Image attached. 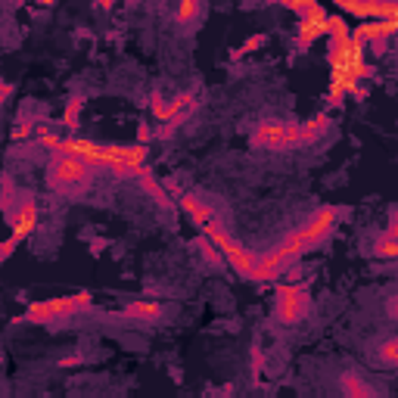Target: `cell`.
I'll use <instances>...</instances> for the list:
<instances>
[{"label":"cell","instance_id":"cell-8","mask_svg":"<svg viewBox=\"0 0 398 398\" xmlns=\"http://www.w3.org/2000/svg\"><path fill=\"white\" fill-rule=\"evenodd\" d=\"M398 31V19H377V22H358L352 28V38H358L364 47H374L377 53L386 50V41Z\"/></svg>","mask_w":398,"mask_h":398},{"label":"cell","instance_id":"cell-22","mask_svg":"<svg viewBox=\"0 0 398 398\" xmlns=\"http://www.w3.org/2000/svg\"><path fill=\"white\" fill-rule=\"evenodd\" d=\"M327 35H330V44H333V41H345V38H349L352 28H349V22H345L342 16L330 13L327 16Z\"/></svg>","mask_w":398,"mask_h":398},{"label":"cell","instance_id":"cell-30","mask_svg":"<svg viewBox=\"0 0 398 398\" xmlns=\"http://www.w3.org/2000/svg\"><path fill=\"white\" fill-rule=\"evenodd\" d=\"M31 134H35V125H31V122H22V125H16V128H13V140H16V143H19V140H28Z\"/></svg>","mask_w":398,"mask_h":398},{"label":"cell","instance_id":"cell-23","mask_svg":"<svg viewBox=\"0 0 398 398\" xmlns=\"http://www.w3.org/2000/svg\"><path fill=\"white\" fill-rule=\"evenodd\" d=\"M81 109H84V100H81V97H72L69 103H66V109H63V125H66V128H69V131H75V128H78Z\"/></svg>","mask_w":398,"mask_h":398},{"label":"cell","instance_id":"cell-25","mask_svg":"<svg viewBox=\"0 0 398 398\" xmlns=\"http://www.w3.org/2000/svg\"><path fill=\"white\" fill-rule=\"evenodd\" d=\"M35 131H38V143H41V147H44V150H53V152L59 150V143H63V137L50 131L47 125H35Z\"/></svg>","mask_w":398,"mask_h":398},{"label":"cell","instance_id":"cell-11","mask_svg":"<svg viewBox=\"0 0 398 398\" xmlns=\"http://www.w3.org/2000/svg\"><path fill=\"white\" fill-rule=\"evenodd\" d=\"M10 224H13V240H25V236H31L35 234V227H38V202L31 193H22V202H19V209L10 211Z\"/></svg>","mask_w":398,"mask_h":398},{"label":"cell","instance_id":"cell-32","mask_svg":"<svg viewBox=\"0 0 398 398\" xmlns=\"http://www.w3.org/2000/svg\"><path fill=\"white\" fill-rule=\"evenodd\" d=\"M16 246H19V240H13V236H10V240H4V243H0V261H6V258H10L13 252H16Z\"/></svg>","mask_w":398,"mask_h":398},{"label":"cell","instance_id":"cell-16","mask_svg":"<svg viewBox=\"0 0 398 398\" xmlns=\"http://www.w3.org/2000/svg\"><path fill=\"white\" fill-rule=\"evenodd\" d=\"M125 318H134V320H159V318H162V305H159L156 299L128 302V305H125Z\"/></svg>","mask_w":398,"mask_h":398},{"label":"cell","instance_id":"cell-6","mask_svg":"<svg viewBox=\"0 0 398 398\" xmlns=\"http://www.w3.org/2000/svg\"><path fill=\"white\" fill-rule=\"evenodd\" d=\"M305 311H308V293H305L302 286L281 283L274 290V318H277V324H283V327L299 324V320L305 318Z\"/></svg>","mask_w":398,"mask_h":398},{"label":"cell","instance_id":"cell-3","mask_svg":"<svg viewBox=\"0 0 398 398\" xmlns=\"http://www.w3.org/2000/svg\"><path fill=\"white\" fill-rule=\"evenodd\" d=\"M367 47L361 44L358 38H345V41H333L327 50V59H330V72H345L352 78H370V66H367Z\"/></svg>","mask_w":398,"mask_h":398},{"label":"cell","instance_id":"cell-24","mask_svg":"<svg viewBox=\"0 0 398 398\" xmlns=\"http://www.w3.org/2000/svg\"><path fill=\"white\" fill-rule=\"evenodd\" d=\"M377 358L383 361L386 367H395V364H398V340H386V342L377 349Z\"/></svg>","mask_w":398,"mask_h":398},{"label":"cell","instance_id":"cell-13","mask_svg":"<svg viewBox=\"0 0 398 398\" xmlns=\"http://www.w3.org/2000/svg\"><path fill=\"white\" fill-rule=\"evenodd\" d=\"M181 209L187 211V215L197 221V227L202 231L206 224H215L218 221V215H215V209L209 206L206 199H199L197 193H181Z\"/></svg>","mask_w":398,"mask_h":398},{"label":"cell","instance_id":"cell-31","mask_svg":"<svg viewBox=\"0 0 398 398\" xmlns=\"http://www.w3.org/2000/svg\"><path fill=\"white\" fill-rule=\"evenodd\" d=\"M152 137H156V128H150V125H137V143L140 147H147Z\"/></svg>","mask_w":398,"mask_h":398},{"label":"cell","instance_id":"cell-19","mask_svg":"<svg viewBox=\"0 0 398 398\" xmlns=\"http://www.w3.org/2000/svg\"><path fill=\"white\" fill-rule=\"evenodd\" d=\"M327 128H330V115H327V112L311 115L305 125H299V131H302V147H305V143H315Z\"/></svg>","mask_w":398,"mask_h":398},{"label":"cell","instance_id":"cell-33","mask_svg":"<svg viewBox=\"0 0 398 398\" xmlns=\"http://www.w3.org/2000/svg\"><path fill=\"white\" fill-rule=\"evenodd\" d=\"M75 364H81V355H66V358L59 361V367H75Z\"/></svg>","mask_w":398,"mask_h":398},{"label":"cell","instance_id":"cell-10","mask_svg":"<svg viewBox=\"0 0 398 398\" xmlns=\"http://www.w3.org/2000/svg\"><path fill=\"white\" fill-rule=\"evenodd\" d=\"M340 215H342L340 209L324 206V209H318L315 215H311L308 221H305V224L299 227V231H302L305 236H308V240H315V243H320V246H324V240L336 231V224H340Z\"/></svg>","mask_w":398,"mask_h":398},{"label":"cell","instance_id":"cell-15","mask_svg":"<svg viewBox=\"0 0 398 398\" xmlns=\"http://www.w3.org/2000/svg\"><path fill=\"white\" fill-rule=\"evenodd\" d=\"M277 249L283 252V258H295V256H305V252H311V249H320V243L308 240V236H305L299 227H295V231H290V234L283 236Z\"/></svg>","mask_w":398,"mask_h":398},{"label":"cell","instance_id":"cell-12","mask_svg":"<svg viewBox=\"0 0 398 398\" xmlns=\"http://www.w3.org/2000/svg\"><path fill=\"white\" fill-rule=\"evenodd\" d=\"M286 261H290V258H283V252L274 246L271 252H265V256H258V258H256V265H252V271H249V277H246V281H256V283L277 281Z\"/></svg>","mask_w":398,"mask_h":398},{"label":"cell","instance_id":"cell-2","mask_svg":"<svg viewBox=\"0 0 398 398\" xmlns=\"http://www.w3.org/2000/svg\"><path fill=\"white\" fill-rule=\"evenodd\" d=\"M94 181V172L81 162V159L72 156H53L47 165V187L56 193H66V197H78L90 187Z\"/></svg>","mask_w":398,"mask_h":398},{"label":"cell","instance_id":"cell-26","mask_svg":"<svg viewBox=\"0 0 398 398\" xmlns=\"http://www.w3.org/2000/svg\"><path fill=\"white\" fill-rule=\"evenodd\" d=\"M150 109H152V115H156L159 122H168V100L159 94V90H152L150 94Z\"/></svg>","mask_w":398,"mask_h":398},{"label":"cell","instance_id":"cell-9","mask_svg":"<svg viewBox=\"0 0 398 398\" xmlns=\"http://www.w3.org/2000/svg\"><path fill=\"white\" fill-rule=\"evenodd\" d=\"M340 10L361 22L398 19V4H377V0H340Z\"/></svg>","mask_w":398,"mask_h":398},{"label":"cell","instance_id":"cell-1","mask_svg":"<svg viewBox=\"0 0 398 398\" xmlns=\"http://www.w3.org/2000/svg\"><path fill=\"white\" fill-rule=\"evenodd\" d=\"M94 295L88 290H78L75 295H59V299H47V302H31L28 311L22 318H16V324H56V320L72 318L75 311L90 308Z\"/></svg>","mask_w":398,"mask_h":398},{"label":"cell","instance_id":"cell-35","mask_svg":"<svg viewBox=\"0 0 398 398\" xmlns=\"http://www.w3.org/2000/svg\"><path fill=\"white\" fill-rule=\"evenodd\" d=\"M355 100H364V97H367V88H364V84H361V88L358 90H355V94H352Z\"/></svg>","mask_w":398,"mask_h":398},{"label":"cell","instance_id":"cell-5","mask_svg":"<svg viewBox=\"0 0 398 398\" xmlns=\"http://www.w3.org/2000/svg\"><path fill=\"white\" fill-rule=\"evenodd\" d=\"M249 143L256 150L286 152L293 147H302V131L295 122H258L249 134Z\"/></svg>","mask_w":398,"mask_h":398},{"label":"cell","instance_id":"cell-20","mask_svg":"<svg viewBox=\"0 0 398 398\" xmlns=\"http://www.w3.org/2000/svg\"><path fill=\"white\" fill-rule=\"evenodd\" d=\"M342 392L349 395V398H374L370 386L364 383L358 374H342Z\"/></svg>","mask_w":398,"mask_h":398},{"label":"cell","instance_id":"cell-14","mask_svg":"<svg viewBox=\"0 0 398 398\" xmlns=\"http://www.w3.org/2000/svg\"><path fill=\"white\" fill-rule=\"evenodd\" d=\"M197 94L193 90H184V94H177L174 100H168V125H174V128H181L184 122L190 118V112L197 109Z\"/></svg>","mask_w":398,"mask_h":398},{"label":"cell","instance_id":"cell-27","mask_svg":"<svg viewBox=\"0 0 398 398\" xmlns=\"http://www.w3.org/2000/svg\"><path fill=\"white\" fill-rule=\"evenodd\" d=\"M193 246H197V249H202V256H206V261H209V265H224L221 252H218L215 246H211V243L206 240V236H199V240L193 243Z\"/></svg>","mask_w":398,"mask_h":398},{"label":"cell","instance_id":"cell-29","mask_svg":"<svg viewBox=\"0 0 398 398\" xmlns=\"http://www.w3.org/2000/svg\"><path fill=\"white\" fill-rule=\"evenodd\" d=\"M283 6H286V10H293V13H299V16H305L311 6H318V4H315V0H283Z\"/></svg>","mask_w":398,"mask_h":398},{"label":"cell","instance_id":"cell-28","mask_svg":"<svg viewBox=\"0 0 398 398\" xmlns=\"http://www.w3.org/2000/svg\"><path fill=\"white\" fill-rule=\"evenodd\" d=\"M268 44V38L265 35H256V38H249L246 44H243L240 50H234V59H240V56H246V53H252V50H258V47H265Z\"/></svg>","mask_w":398,"mask_h":398},{"label":"cell","instance_id":"cell-34","mask_svg":"<svg viewBox=\"0 0 398 398\" xmlns=\"http://www.w3.org/2000/svg\"><path fill=\"white\" fill-rule=\"evenodd\" d=\"M13 94V84H6V81H0V106L6 103V97Z\"/></svg>","mask_w":398,"mask_h":398},{"label":"cell","instance_id":"cell-4","mask_svg":"<svg viewBox=\"0 0 398 398\" xmlns=\"http://www.w3.org/2000/svg\"><path fill=\"white\" fill-rule=\"evenodd\" d=\"M202 236L215 246L218 252H221V258L231 265L236 274L240 277H249V271H252V265H256V256L243 246V243H236L231 234H227V227L221 224V221H215V224H206L202 227Z\"/></svg>","mask_w":398,"mask_h":398},{"label":"cell","instance_id":"cell-18","mask_svg":"<svg viewBox=\"0 0 398 398\" xmlns=\"http://www.w3.org/2000/svg\"><path fill=\"white\" fill-rule=\"evenodd\" d=\"M172 19L177 25H184V28H193V25H199V19H202V4H197V0H181V4L174 6Z\"/></svg>","mask_w":398,"mask_h":398},{"label":"cell","instance_id":"cell-21","mask_svg":"<svg viewBox=\"0 0 398 398\" xmlns=\"http://www.w3.org/2000/svg\"><path fill=\"white\" fill-rule=\"evenodd\" d=\"M374 258L395 261V258H398V236H389V234H383V236H379V240H374Z\"/></svg>","mask_w":398,"mask_h":398},{"label":"cell","instance_id":"cell-7","mask_svg":"<svg viewBox=\"0 0 398 398\" xmlns=\"http://www.w3.org/2000/svg\"><path fill=\"white\" fill-rule=\"evenodd\" d=\"M327 16L330 13L320 4L311 6L305 16H299V28H295V50H299V53H305L318 38L327 35Z\"/></svg>","mask_w":398,"mask_h":398},{"label":"cell","instance_id":"cell-17","mask_svg":"<svg viewBox=\"0 0 398 398\" xmlns=\"http://www.w3.org/2000/svg\"><path fill=\"white\" fill-rule=\"evenodd\" d=\"M137 181H140V187L147 190L152 199H156V206H162V209H172V199H168V193L162 190V184L156 181V174H152V168H150V165H143V168H140Z\"/></svg>","mask_w":398,"mask_h":398}]
</instances>
